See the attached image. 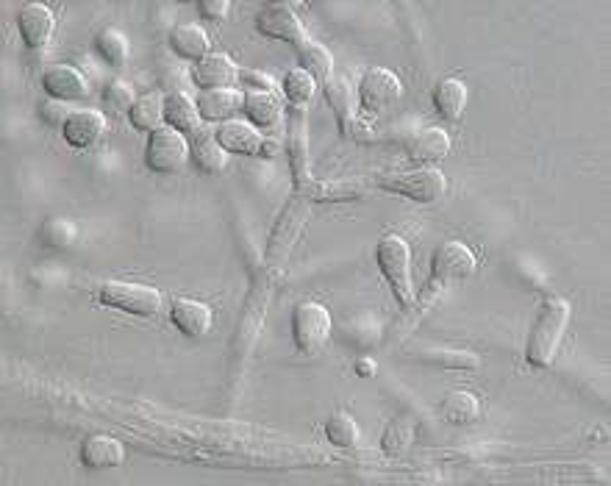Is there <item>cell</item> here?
<instances>
[{
	"instance_id": "6da1fadb",
	"label": "cell",
	"mask_w": 611,
	"mask_h": 486,
	"mask_svg": "<svg viewBox=\"0 0 611 486\" xmlns=\"http://www.w3.org/2000/svg\"><path fill=\"white\" fill-rule=\"evenodd\" d=\"M570 323V303L564 298H548L539 309L534 328L528 334L525 359L534 367H550L556 359V350L562 345L564 331Z\"/></svg>"
},
{
	"instance_id": "7a4b0ae2",
	"label": "cell",
	"mask_w": 611,
	"mask_h": 486,
	"mask_svg": "<svg viewBox=\"0 0 611 486\" xmlns=\"http://www.w3.org/2000/svg\"><path fill=\"white\" fill-rule=\"evenodd\" d=\"M378 256V267L381 273L387 275V281L395 289V295L403 306H409L414 300V287H412V250L409 242L398 234H387V237L378 242L375 248Z\"/></svg>"
},
{
	"instance_id": "3957f363",
	"label": "cell",
	"mask_w": 611,
	"mask_h": 486,
	"mask_svg": "<svg viewBox=\"0 0 611 486\" xmlns=\"http://www.w3.org/2000/svg\"><path fill=\"white\" fill-rule=\"evenodd\" d=\"M98 300L103 306H112L117 312L137 314V317H156L162 312V292L145 287V284L106 281V284H100Z\"/></svg>"
},
{
	"instance_id": "277c9868",
	"label": "cell",
	"mask_w": 611,
	"mask_h": 486,
	"mask_svg": "<svg viewBox=\"0 0 611 486\" xmlns=\"http://www.w3.org/2000/svg\"><path fill=\"white\" fill-rule=\"evenodd\" d=\"M292 337L306 356H314L331 339V312L317 300H303L292 312Z\"/></svg>"
},
{
	"instance_id": "5b68a950",
	"label": "cell",
	"mask_w": 611,
	"mask_h": 486,
	"mask_svg": "<svg viewBox=\"0 0 611 486\" xmlns=\"http://www.w3.org/2000/svg\"><path fill=\"white\" fill-rule=\"evenodd\" d=\"M378 184L389 192H398V195H406V198L417 200V203H434L445 195L448 189V178L442 170L425 164V167H417V170H406V173L398 175H384L378 178Z\"/></svg>"
},
{
	"instance_id": "8992f818",
	"label": "cell",
	"mask_w": 611,
	"mask_h": 486,
	"mask_svg": "<svg viewBox=\"0 0 611 486\" xmlns=\"http://www.w3.org/2000/svg\"><path fill=\"white\" fill-rule=\"evenodd\" d=\"M306 195H295L289 200V206L281 214V220L275 223L273 234H270V242H267V264L273 270H281L289 259V250L298 239L300 228H303V220H306Z\"/></svg>"
},
{
	"instance_id": "52a82bcc",
	"label": "cell",
	"mask_w": 611,
	"mask_h": 486,
	"mask_svg": "<svg viewBox=\"0 0 611 486\" xmlns=\"http://www.w3.org/2000/svg\"><path fill=\"white\" fill-rule=\"evenodd\" d=\"M189 159V142L184 134H178L175 128H159L153 131L148 139V153L145 162L153 173L173 175L184 170Z\"/></svg>"
},
{
	"instance_id": "ba28073f",
	"label": "cell",
	"mask_w": 611,
	"mask_h": 486,
	"mask_svg": "<svg viewBox=\"0 0 611 486\" xmlns=\"http://www.w3.org/2000/svg\"><path fill=\"white\" fill-rule=\"evenodd\" d=\"M403 95V84L392 70L384 67H373L362 75V84H359V100H362V109L370 114H381L392 109Z\"/></svg>"
},
{
	"instance_id": "9c48e42d",
	"label": "cell",
	"mask_w": 611,
	"mask_h": 486,
	"mask_svg": "<svg viewBox=\"0 0 611 486\" xmlns=\"http://www.w3.org/2000/svg\"><path fill=\"white\" fill-rule=\"evenodd\" d=\"M478 267L475 253L459 239H450L445 245H439L434 253V281L439 284H450V281H464L470 278Z\"/></svg>"
},
{
	"instance_id": "30bf717a",
	"label": "cell",
	"mask_w": 611,
	"mask_h": 486,
	"mask_svg": "<svg viewBox=\"0 0 611 486\" xmlns=\"http://www.w3.org/2000/svg\"><path fill=\"white\" fill-rule=\"evenodd\" d=\"M17 28L20 37L31 50H42L53 37L56 28V17L45 3H25L23 9L17 12Z\"/></svg>"
},
{
	"instance_id": "8fae6325",
	"label": "cell",
	"mask_w": 611,
	"mask_h": 486,
	"mask_svg": "<svg viewBox=\"0 0 611 486\" xmlns=\"http://www.w3.org/2000/svg\"><path fill=\"white\" fill-rule=\"evenodd\" d=\"M256 25L264 37L281 39V42H303V23L287 3H273V6L262 9L256 17Z\"/></svg>"
},
{
	"instance_id": "7c38bea8",
	"label": "cell",
	"mask_w": 611,
	"mask_h": 486,
	"mask_svg": "<svg viewBox=\"0 0 611 486\" xmlns=\"http://www.w3.org/2000/svg\"><path fill=\"white\" fill-rule=\"evenodd\" d=\"M214 137L220 142L225 153H242V156H262L264 137L262 131L253 123L245 120H225L220 128L214 131Z\"/></svg>"
},
{
	"instance_id": "4fadbf2b",
	"label": "cell",
	"mask_w": 611,
	"mask_h": 486,
	"mask_svg": "<svg viewBox=\"0 0 611 486\" xmlns=\"http://www.w3.org/2000/svg\"><path fill=\"white\" fill-rule=\"evenodd\" d=\"M325 95H328V103H331V109L337 112V120H339V128L345 131V137L350 139H359V142H367V137L364 134H370V128L353 114V103H350V89H348V81L342 78V75H334L328 84H325Z\"/></svg>"
},
{
	"instance_id": "5bb4252c",
	"label": "cell",
	"mask_w": 611,
	"mask_h": 486,
	"mask_svg": "<svg viewBox=\"0 0 611 486\" xmlns=\"http://www.w3.org/2000/svg\"><path fill=\"white\" fill-rule=\"evenodd\" d=\"M287 150L289 162H292V175H295V189L303 192L312 184V175H309V167H306L309 139H306V114H303V109H295V106H292V114H289Z\"/></svg>"
},
{
	"instance_id": "9a60e30c",
	"label": "cell",
	"mask_w": 611,
	"mask_h": 486,
	"mask_svg": "<svg viewBox=\"0 0 611 486\" xmlns=\"http://www.w3.org/2000/svg\"><path fill=\"white\" fill-rule=\"evenodd\" d=\"M62 134L73 148H92V145L106 134V114L98 112V109H78V112H70Z\"/></svg>"
},
{
	"instance_id": "2e32d148",
	"label": "cell",
	"mask_w": 611,
	"mask_h": 486,
	"mask_svg": "<svg viewBox=\"0 0 611 486\" xmlns=\"http://www.w3.org/2000/svg\"><path fill=\"white\" fill-rule=\"evenodd\" d=\"M42 87L53 100H78L89 92L84 75L75 70L73 64H53L42 75Z\"/></svg>"
},
{
	"instance_id": "e0dca14e",
	"label": "cell",
	"mask_w": 611,
	"mask_h": 486,
	"mask_svg": "<svg viewBox=\"0 0 611 486\" xmlns=\"http://www.w3.org/2000/svg\"><path fill=\"white\" fill-rule=\"evenodd\" d=\"M239 109H245V92L239 89H206L200 92L198 98V112L203 120L209 123H225L231 120L234 114H239Z\"/></svg>"
},
{
	"instance_id": "ac0fdd59",
	"label": "cell",
	"mask_w": 611,
	"mask_h": 486,
	"mask_svg": "<svg viewBox=\"0 0 611 486\" xmlns=\"http://www.w3.org/2000/svg\"><path fill=\"white\" fill-rule=\"evenodd\" d=\"M237 75L239 70L231 56H225V53H209L206 59H200V62L195 64L192 81L206 92V89L231 87V84L237 81Z\"/></svg>"
},
{
	"instance_id": "d6986e66",
	"label": "cell",
	"mask_w": 611,
	"mask_h": 486,
	"mask_svg": "<svg viewBox=\"0 0 611 486\" xmlns=\"http://www.w3.org/2000/svg\"><path fill=\"white\" fill-rule=\"evenodd\" d=\"M170 317H173L175 328L187 337H203L212 328L214 320L212 309L203 300L192 298H175L173 306H170Z\"/></svg>"
},
{
	"instance_id": "ffe728a7",
	"label": "cell",
	"mask_w": 611,
	"mask_h": 486,
	"mask_svg": "<svg viewBox=\"0 0 611 486\" xmlns=\"http://www.w3.org/2000/svg\"><path fill=\"white\" fill-rule=\"evenodd\" d=\"M125 459V445L120 439L109 437V434H95L84 442L81 448V462L89 470H109V467H120Z\"/></svg>"
},
{
	"instance_id": "44dd1931",
	"label": "cell",
	"mask_w": 611,
	"mask_h": 486,
	"mask_svg": "<svg viewBox=\"0 0 611 486\" xmlns=\"http://www.w3.org/2000/svg\"><path fill=\"white\" fill-rule=\"evenodd\" d=\"M448 153H450V134L445 128H437V125L423 128V131H417V134L409 139V156H412L414 162H423V164L442 162Z\"/></svg>"
},
{
	"instance_id": "7402d4cb",
	"label": "cell",
	"mask_w": 611,
	"mask_h": 486,
	"mask_svg": "<svg viewBox=\"0 0 611 486\" xmlns=\"http://www.w3.org/2000/svg\"><path fill=\"white\" fill-rule=\"evenodd\" d=\"M164 120L170 123V128H175L178 134H198L200 128V112H198V103L189 98V95H184V92H173V95H167L164 98Z\"/></svg>"
},
{
	"instance_id": "603a6c76",
	"label": "cell",
	"mask_w": 611,
	"mask_h": 486,
	"mask_svg": "<svg viewBox=\"0 0 611 486\" xmlns=\"http://www.w3.org/2000/svg\"><path fill=\"white\" fill-rule=\"evenodd\" d=\"M170 48H173L178 56H184V59L200 62V59H206V56H209V50H212V39H209V34H206L200 25L181 23V25H175L173 31H170Z\"/></svg>"
},
{
	"instance_id": "cb8c5ba5",
	"label": "cell",
	"mask_w": 611,
	"mask_h": 486,
	"mask_svg": "<svg viewBox=\"0 0 611 486\" xmlns=\"http://www.w3.org/2000/svg\"><path fill=\"white\" fill-rule=\"evenodd\" d=\"M245 114L256 128H275L281 123L278 92H245Z\"/></svg>"
},
{
	"instance_id": "d4e9b609",
	"label": "cell",
	"mask_w": 611,
	"mask_h": 486,
	"mask_svg": "<svg viewBox=\"0 0 611 486\" xmlns=\"http://www.w3.org/2000/svg\"><path fill=\"white\" fill-rule=\"evenodd\" d=\"M434 106L445 120H459L467 106V87L459 78H445L434 87Z\"/></svg>"
},
{
	"instance_id": "484cf974",
	"label": "cell",
	"mask_w": 611,
	"mask_h": 486,
	"mask_svg": "<svg viewBox=\"0 0 611 486\" xmlns=\"http://www.w3.org/2000/svg\"><path fill=\"white\" fill-rule=\"evenodd\" d=\"M128 117H131V123H134L137 131H148V134L159 131L164 123V98L159 92H145V95H139L137 103H134V109L128 112Z\"/></svg>"
},
{
	"instance_id": "4316f807",
	"label": "cell",
	"mask_w": 611,
	"mask_h": 486,
	"mask_svg": "<svg viewBox=\"0 0 611 486\" xmlns=\"http://www.w3.org/2000/svg\"><path fill=\"white\" fill-rule=\"evenodd\" d=\"M192 139H195V164H198L200 170L209 175L223 173L225 164H228V156H225V150L220 148V142H217L212 131L200 128Z\"/></svg>"
},
{
	"instance_id": "83f0119b",
	"label": "cell",
	"mask_w": 611,
	"mask_h": 486,
	"mask_svg": "<svg viewBox=\"0 0 611 486\" xmlns=\"http://www.w3.org/2000/svg\"><path fill=\"white\" fill-rule=\"evenodd\" d=\"M300 64L309 75H314V81H331L334 78V56L328 53V48H323L320 42H312V39H303L300 42Z\"/></svg>"
},
{
	"instance_id": "f1b7e54d",
	"label": "cell",
	"mask_w": 611,
	"mask_h": 486,
	"mask_svg": "<svg viewBox=\"0 0 611 486\" xmlns=\"http://www.w3.org/2000/svg\"><path fill=\"white\" fill-rule=\"evenodd\" d=\"M95 50L100 53V59L112 67H123L128 62V53H131V42L125 37L120 28H103L98 37H95Z\"/></svg>"
},
{
	"instance_id": "f546056e",
	"label": "cell",
	"mask_w": 611,
	"mask_h": 486,
	"mask_svg": "<svg viewBox=\"0 0 611 486\" xmlns=\"http://www.w3.org/2000/svg\"><path fill=\"white\" fill-rule=\"evenodd\" d=\"M478 412H481V409H478V398H475L473 392L456 389V392H448L445 400H442V417H445L448 423H473Z\"/></svg>"
},
{
	"instance_id": "4dcf8cb0",
	"label": "cell",
	"mask_w": 611,
	"mask_h": 486,
	"mask_svg": "<svg viewBox=\"0 0 611 486\" xmlns=\"http://www.w3.org/2000/svg\"><path fill=\"white\" fill-rule=\"evenodd\" d=\"M325 437L337 448H356L362 439V431H359V423L353 420V414L334 412L325 423Z\"/></svg>"
},
{
	"instance_id": "1f68e13d",
	"label": "cell",
	"mask_w": 611,
	"mask_h": 486,
	"mask_svg": "<svg viewBox=\"0 0 611 486\" xmlns=\"http://www.w3.org/2000/svg\"><path fill=\"white\" fill-rule=\"evenodd\" d=\"M314 92H317V81L303 67H295L284 75V95L295 109H303L314 98Z\"/></svg>"
},
{
	"instance_id": "d6a6232c",
	"label": "cell",
	"mask_w": 611,
	"mask_h": 486,
	"mask_svg": "<svg viewBox=\"0 0 611 486\" xmlns=\"http://www.w3.org/2000/svg\"><path fill=\"white\" fill-rule=\"evenodd\" d=\"M134 103H137V98H134V87L128 81L114 78L112 84H106V89H103V109L112 114V117L128 114L134 109Z\"/></svg>"
},
{
	"instance_id": "836d02e7",
	"label": "cell",
	"mask_w": 611,
	"mask_h": 486,
	"mask_svg": "<svg viewBox=\"0 0 611 486\" xmlns=\"http://www.w3.org/2000/svg\"><path fill=\"white\" fill-rule=\"evenodd\" d=\"M414 442V425L406 423V420H392L384 431V439L381 445L387 450L389 456H403L406 450L412 448Z\"/></svg>"
},
{
	"instance_id": "e575fe53",
	"label": "cell",
	"mask_w": 611,
	"mask_h": 486,
	"mask_svg": "<svg viewBox=\"0 0 611 486\" xmlns=\"http://www.w3.org/2000/svg\"><path fill=\"white\" fill-rule=\"evenodd\" d=\"M78 237L75 225L64 217H50L48 223L42 225V242L48 248H70Z\"/></svg>"
},
{
	"instance_id": "d590c367",
	"label": "cell",
	"mask_w": 611,
	"mask_h": 486,
	"mask_svg": "<svg viewBox=\"0 0 611 486\" xmlns=\"http://www.w3.org/2000/svg\"><path fill=\"white\" fill-rule=\"evenodd\" d=\"M425 359L442 364V367H453V370H475L481 359L475 353L467 350H445V348H428L425 350Z\"/></svg>"
},
{
	"instance_id": "8d00e7d4",
	"label": "cell",
	"mask_w": 611,
	"mask_h": 486,
	"mask_svg": "<svg viewBox=\"0 0 611 486\" xmlns=\"http://www.w3.org/2000/svg\"><path fill=\"white\" fill-rule=\"evenodd\" d=\"M300 195L312 200H353L362 198V189L350 187V184H317V181H312Z\"/></svg>"
},
{
	"instance_id": "74e56055",
	"label": "cell",
	"mask_w": 611,
	"mask_h": 486,
	"mask_svg": "<svg viewBox=\"0 0 611 486\" xmlns=\"http://www.w3.org/2000/svg\"><path fill=\"white\" fill-rule=\"evenodd\" d=\"M39 117L45 120L48 125H53V128H64V123H67V109H64L62 100H45V103H39Z\"/></svg>"
},
{
	"instance_id": "f35d334b",
	"label": "cell",
	"mask_w": 611,
	"mask_h": 486,
	"mask_svg": "<svg viewBox=\"0 0 611 486\" xmlns=\"http://www.w3.org/2000/svg\"><path fill=\"white\" fill-rule=\"evenodd\" d=\"M239 78H242V84H245L248 92H275V81L270 75L256 73V70H245V73H239Z\"/></svg>"
},
{
	"instance_id": "ab89813d",
	"label": "cell",
	"mask_w": 611,
	"mask_h": 486,
	"mask_svg": "<svg viewBox=\"0 0 611 486\" xmlns=\"http://www.w3.org/2000/svg\"><path fill=\"white\" fill-rule=\"evenodd\" d=\"M200 14L206 20H223L225 14H228V3L225 0H203L200 3Z\"/></svg>"
},
{
	"instance_id": "60d3db41",
	"label": "cell",
	"mask_w": 611,
	"mask_h": 486,
	"mask_svg": "<svg viewBox=\"0 0 611 486\" xmlns=\"http://www.w3.org/2000/svg\"><path fill=\"white\" fill-rule=\"evenodd\" d=\"M375 370H378V364L370 362V359H359V362H356V373L359 375H373Z\"/></svg>"
}]
</instances>
